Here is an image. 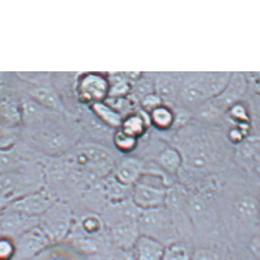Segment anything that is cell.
<instances>
[{
  "label": "cell",
  "mask_w": 260,
  "mask_h": 260,
  "mask_svg": "<svg viewBox=\"0 0 260 260\" xmlns=\"http://www.w3.org/2000/svg\"><path fill=\"white\" fill-rule=\"evenodd\" d=\"M152 119L157 127L159 129H167L173 123V115L168 109L158 107L152 112Z\"/></svg>",
  "instance_id": "18"
},
{
  "label": "cell",
  "mask_w": 260,
  "mask_h": 260,
  "mask_svg": "<svg viewBox=\"0 0 260 260\" xmlns=\"http://www.w3.org/2000/svg\"><path fill=\"white\" fill-rule=\"evenodd\" d=\"M139 236V226L133 221L118 223L111 231L114 244L123 250H132Z\"/></svg>",
  "instance_id": "10"
},
{
  "label": "cell",
  "mask_w": 260,
  "mask_h": 260,
  "mask_svg": "<svg viewBox=\"0 0 260 260\" xmlns=\"http://www.w3.org/2000/svg\"><path fill=\"white\" fill-rule=\"evenodd\" d=\"M191 260H221V258L213 250L202 249L196 251Z\"/></svg>",
  "instance_id": "23"
},
{
  "label": "cell",
  "mask_w": 260,
  "mask_h": 260,
  "mask_svg": "<svg viewBox=\"0 0 260 260\" xmlns=\"http://www.w3.org/2000/svg\"><path fill=\"white\" fill-rule=\"evenodd\" d=\"M40 217L27 216L8 210L0 216V226L3 236L17 237L30 229L39 225Z\"/></svg>",
  "instance_id": "5"
},
{
  "label": "cell",
  "mask_w": 260,
  "mask_h": 260,
  "mask_svg": "<svg viewBox=\"0 0 260 260\" xmlns=\"http://www.w3.org/2000/svg\"><path fill=\"white\" fill-rule=\"evenodd\" d=\"M64 164L91 177L100 178L107 176L113 170L115 160L104 147L87 144L72 151L64 160Z\"/></svg>",
  "instance_id": "1"
},
{
  "label": "cell",
  "mask_w": 260,
  "mask_h": 260,
  "mask_svg": "<svg viewBox=\"0 0 260 260\" xmlns=\"http://www.w3.org/2000/svg\"><path fill=\"white\" fill-rule=\"evenodd\" d=\"M144 130V121L139 115H133L125 120L122 131L126 134L136 138L142 134Z\"/></svg>",
  "instance_id": "16"
},
{
  "label": "cell",
  "mask_w": 260,
  "mask_h": 260,
  "mask_svg": "<svg viewBox=\"0 0 260 260\" xmlns=\"http://www.w3.org/2000/svg\"><path fill=\"white\" fill-rule=\"evenodd\" d=\"M161 260H191V256L184 245L173 243L165 247Z\"/></svg>",
  "instance_id": "12"
},
{
  "label": "cell",
  "mask_w": 260,
  "mask_h": 260,
  "mask_svg": "<svg viewBox=\"0 0 260 260\" xmlns=\"http://www.w3.org/2000/svg\"><path fill=\"white\" fill-rule=\"evenodd\" d=\"M94 110L101 119L111 126H117L120 124L119 115L115 111L111 110L107 105H104L100 102L95 103L94 104Z\"/></svg>",
  "instance_id": "14"
},
{
  "label": "cell",
  "mask_w": 260,
  "mask_h": 260,
  "mask_svg": "<svg viewBox=\"0 0 260 260\" xmlns=\"http://www.w3.org/2000/svg\"><path fill=\"white\" fill-rule=\"evenodd\" d=\"M115 143L120 150L123 151L130 150L134 148L135 145H136V139L133 137V136L126 134L124 132L120 130L115 135Z\"/></svg>",
  "instance_id": "22"
},
{
  "label": "cell",
  "mask_w": 260,
  "mask_h": 260,
  "mask_svg": "<svg viewBox=\"0 0 260 260\" xmlns=\"http://www.w3.org/2000/svg\"><path fill=\"white\" fill-rule=\"evenodd\" d=\"M142 165L139 160L127 158L117 168L114 177L123 185L132 187L140 179Z\"/></svg>",
  "instance_id": "11"
},
{
  "label": "cell",
  "mask_w": 260,
  "mask_h": 260,
  "mask_svg": "<svg viewBox=\"0 0 260 260\" xmlns=\"http://www.w3.org/2000/svg\"><path fill=\"white\" fill-rule=\"evenodd\" d=\"M165 246L153 237L140 235L132 248L133 260H161Z\"/></svg>",
  "instance_id": "9"
},
{
  "label": "cell",
  "mask_w": 260,
  "mask_h": 260,
  "mask_svg": "<svg viewBox=\"0 0 260 260\" xmlns=\"http://www.w3.org/2000/svg\"><path fill=\"white\" fill-rule=\"evenodd\" d=\"M80 227L85 234L89 236H95L102 230V221L96 215H87L80 221Z\"/></svg>",
  "instance_id": "15"
},
{
  "label": "cell",
  "mask_w": 260,
  "mask_h": 260,
  "mask_svg": "<svg viewBox=\"0 0 260 260\" xmlns=\"http://www.w3.org/2000/svg\"><path fill=\"white\" fill-rule=\"evenodd\" d=\"M15 253L14 240L6 236L0 237V260H14Z\"/></svg>",
  "instance_id": "19"
},
{
  "label": "cell",
  "mask_w": 260,
  "mask_h": 260,
  "mask_svg": "<svg viewBox=\"0 0 260 260\" xmlns=\"http://www.w3.org/2000/svg\"><path fill=\"white\" fill-rule=\"evenodd\" d=\"M54 202L53 197L47 192L39 190L20 196L13 200L7 210L27 216L40 217Z\"/></svg>",
  "instance_id": "4"
},
{
  "label": "cell",
  "mask_w": 260,
  "mask_h": 260,
  "mask_svg": "<svg viewBox=\"0 0 260 260\" xmlns=\"http://www.w3.org/2000/svg\"><path fill=\"white\" fill-rule=\"evenodd\" d=\"M133 187V203L138 208L142 209L158 208L165 202L166 193L163 189L139 180Z\"/></svg>",
  "instance_id": "6"
},
{
  "label": "cell",
  "mask_w": 260,
  "mask_h": 260,
  "mask_svg": "<svg viewBox=\"0 0 260 260\" xmlns=\"http://www.w3.org/2000/svg\"><path fill=\"white\" fill-rule=\"evenodd\" d=\"M160 163L168 171L175 173L179 169L181 164V157L177 151L167 150L160 157Z\"/></svg>",
  "instance_id": "17"
},
{
  "label": "cell",
  "mask_w": 260,
  "mask_h": 260,
  "mask_svg": "<svg viewBox=\"0 0 260 260\" xmlns=\"http://www.w3.org/2000/svg\"><path fill=\"white\" fill-rule=\"evenodd\" d=\"M72 216L70 207L63 202H54L42 216L39 226L51 243L58 242L70 234Z\"/></svg>",
  "instance_id": "2"
},
{
  "label": "cell",
  "mask_w": 260,
  "mask_h": 260,
  "mask_svg": "<svg viewBox=\"0 0 260 260\" xmlns=\"http://www.w3.org/2000/svg\"><path fill=\"white\" fill-rule=\"evenodd\" d=\"M80 99L86 102L103 100L108 92V83L101 75L89 74L81 77L77 86Z\"/></svg>",
  "instance_id": "7"
},
{
  "label": "cell",
  "mask_w": 260,
  "mask_h": 260,
  "mask_svg": "<svg viewBox=\"0 0 260 260\" xmlns=\"http://www.w3.org/2000/svg\"><path fill=\"white\" fill-rule=\"evenodd\" d=\"M259 237H255L250 242V250L257 257H259Z\"/></svg>",
  "instance_id": "25"
},
{
  "label": "cell",
  "mask_w": 260,
  "mask_h": 260,
  "mask_svg": "<svg viewBox=\"0 0 260 260\" xmlns=\"http://www.w3.org/2000/svg\"><path fill=\"white\" fill-rule=\"evenodd\" d=\"M2 236H3V234H2L1 226H0V237Z\"/></svg>",
  "instance_id": "26"
},
{
  "label": "cell",
  "mask_w": 260,
  "mask_h": 260,
  "mask_svg": "<svg viewBox=\"0 0 260 260\" xmlns=\"http://www.w3.org/2000/svg\"><path fill=\"white\" fill-rule=\"evenodd\" d=\"M12 136L6 130L0 129V146L7 145L12 141Z\"/></svg>",
  "instance_id": "24"
},
{
  "label": "cell",
  "mask_w": 260,
  "mask_h": 260,
  "mask_svg": "<svg viewBox=\"0 0 260 260\" xmlns=\"http://www.w3.org/2000/svg\"><path fill=\"white\" fill-rule=\"evenodd\" d=\"M104 187L109 197L114 200H121L128 195V190L131 187L123 185L115 177H112L105 181Z\"/></svg>",
  "instance_id": "13"
},
{
  "label": "cell",
  "mask_w": 260,
  "mask_h": 260,
  "mask_svg": "<svg viewBox=\"0 0 260 260\" xmlns=\"http://www.w3.org/2000/svg\"><path fill=\"white\" fill-rule=\"evenodd\" d=\"M14 260H30L46 249L51 242L39 225L21 234L15 240Z\"/></svg>",
  "instance_id": "3"
},
{
  "label": "cell",
  "mask_w": 260,
  "mask_h": 260,
  "mask_svg": "<svg viewBox=\"0 0 260 260\" xmlns=\"http://www.w3.org/2000/svg\"><path fill=\"white\" fill-rule=\"evenodd\" d=\"M34 96L40 104H43L45 107L55 108L58 105L57 98L51 91L41 88L38 89L34 92Z\"/></svg>",
  "instance_id": "20"
},
{
  "label": "cell",
  "mask_w": 260,
  "mask_h": 260,
  "mask_svg": "<svg viewBox=\"0 0 260 260\" xmlns=\"http://www.w3.org/2000/svg\"><path fill=\"white\" fill-rule=\"evenodd\" d=\"M205 82H200L189 86L186 91L187 99L190 101H200L206 96L212 95L220 90L225 85L226 76L218 74L204 78Z\"/></svg>",
  "instance_id": "8"
},
{
  "label": "cell",
  "mask_w": 260,
  "mask_h": 260,
  "mask_svg": "<svg viewBox=\"0 0 260 260\" xmlns=\"http://www.w3.org/2000/svg\"><path fill=\"white\" fill-rule=\"evenodd\" d=\"M237 212H238L240 216H242L243 219H254L256 216V207L253 202H250L249 200L240 201L237 204L236 207Z\"/></svg>",
  "instance_id": "21"
}]
</instances>
